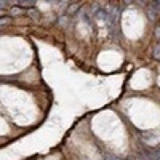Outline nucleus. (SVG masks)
Segmentation results:
<instances>
[{"label":"nucleus","mask_w":160,"mask_h":160,"mask_svg":"<svg viewBox=\"0 0 160 160\" xmlns=\"http://www.w3.org/2000/svg\"><path fill=\"white\" fill-rule=\"evenodd\" d=\"M11 13H13V15H16V13H21V10H19V8H13Z\"/></svg>","instance_id":"20e7f679"},{"label":"nucleus","mask_w":160,"mask_h":160,"mask_svg":"<svg viewBox=\"0 0 160 160\" xmlns=\"http://www.w3.org/2000/svg\"><path fill=\"white\" fill-rule=\"evenodd\" d=\"M94 16L99 19H106L107 18V11H104V10H98L96 13H94Z\"/></svg>","instance_id":"f257e3e1"},{"label":"nucleus","mask_w":160,"mask_h":160,"mask_svg":"<svg viewBox=\"0 0 160 160\" xmlns=\"http://www.w3.org/2000/svg\"><path fill=\"white\" fill-rule=\"evenodd\" d=\"M77 8H79V5H72V6H70V10H69V13H74Z\"/></svg>","instance_id":"7ed1b4c3"},{"label":"nucleus","mask_w":160,"mask_h":160,"mask_svg":"<svg viewBox=\"0 0 160 160\" xmlns=\"http://www.w3.org/2000/svg\"><path fill=\"white\" fill-rule=\"evenodd\" d=\"M6 19H8V18H0V23H5Z\"/></svg>","instance_id":"39448f33"},{"label":"nucleus","mask_w":160,"mask_h":160,"mask_svg":"<svg viewBox=\"0 0 160 160\" xmlns=\"http://www.w3.org/2000/svg\"><path fill=\"white\" fill-rule=\"evenodd\" d=\"M29 13L32 15V18H39V13H37L35 10H29Z\"/></svg>","instance_id":"f03ea898"}]
</instances>
